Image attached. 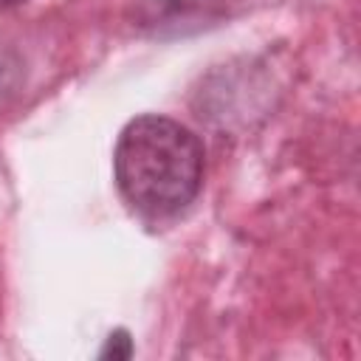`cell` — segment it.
<instances>
[{"instance_id": "1", "label": "cell", "mask_w": 361, "mask_h": 361, "mask_svg": "<svg viewBox=\"0 0 361 361\" xmlns=\"http://www.w3.org/2000/svg\"><path fill=\"white\" fill-rule=\"evenodd\" d=\"M206 152L180 121L158 113L124 124L113 152V175L127 206L161 220L183 212L203 186Z\"/></svg>"}, {"instance_id": "2", "label": "cell", "mask_w": 361, "mask_h": 361, "mask_svg": "<svg viewBox=\"0 0 361 361\" xmlns=\"http://www.w3.org/2000/svg\"><path fill=\"white\" fill-rule=\"evenodd\" d=\"M133 353H135V347H133V338H130V333L124 330V327H116L107 338H104V347L99 350V358L102 361H127V358H133Z\"/></svg>"}, {"instance_id": "3", "label": "cell", "mask_w": 361, "mask_h": 361, "mask_svg": "<svg viewBox=\"0 0 361 361\" xmlns=\"http://www.w3.org/2000/svg\"><path fill=\"white\" fill-rule=\"evenodd\" d=\"M25 0H0V8H14V6H23Z\"/></svg>"}]
</instances>
